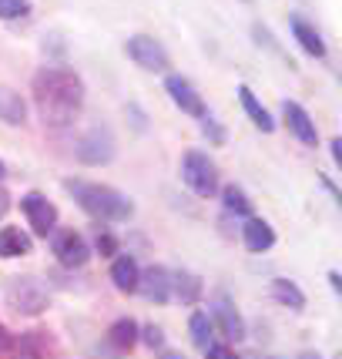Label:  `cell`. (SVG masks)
Listing matches in <instances>:
<instances>
[{"label":"cell","instance_id":"7402d4cb","mask_svg":"<svg viewBox=\"0 0 342 359\" xmlns=\"http://www.w3.org/2000/svg\"><path fill=\"white\" fill-rule=\"evenodd\" d=\"M108 339H111L114 349L128 353L131 346L138 343V323H135V319H118V323L108 329Z\"/></svg>","mask_w":342,"mask_h":359},{"label":"cell","instance_id":"83f0119b","mask_svg":"<svg viewBox=\"0 0 342 359\" xmlns=\"http://www.w3.org/2000/svg\"><path fill=\"white\" fill-rule=\"evenodd\" d=\"M11 349H17V339L7 332V326L0 323V353H11Z\"/></svg>","mask_w":342,"mask_h":359},{"label":"cell","instance_id":"3957f363","mask_svg":"<svg viewBox=\"0 0 342 359\" xmlns=\"http://www.w3.org/2000/svg\"><path fill=\"white\" fill-rule=\"evenodd\" d=\"M182 182H185L198 198H215L218 195V165L205 151H185L182 158Z\"/></svg>","mask_w":342,"mask_h":359},{"label":"cell","instance_id":"277c9868","mask_svg":"<svg viewBox=\"0 0 342 359\" xmlns=\"http://www.w3.org/2000/svg\"><path fill=\"white\" fill-rule=\"evenodd\" d=\"M47 289L34 276H14L7 282V306L20 316H41L47 309Z\"/></svg>","mask_w":342,"mask_h":359},{"label":"cell","instance_id":"9a60e30c","mask_svg":"<svg viewBox=\"0 0 342 359\" xmlns=\"http://www.w3.org/2000/svg\"><path fill=\"white\" fill-rule=\"evenodd\" d=\"M138 276H141V269L131 255H118V259L111 262V282H114V289L125 292V296L138 292Z\"/></svg>","mask_w":342,"mask_h":359},{"label":"cell","instance_id":"cb8c5ba5","mask_svg":"<svg viewBox=\"0 0 342 359\" xmlns=\"http://www.w3.org/2000/svg\"><path fill=\"white\" fill-rule=\"evenodd\" d=\"M31 14V0H0V20H20Z\"/></svg>","mask_w":342,"mask_h":359},{"label":"cell","instance_id":"8fae6325","mask_svg":"<svg viewBox=\"0 0 342 359\" xmlns=\"http://www.w3.org/2000/svg\"><path fill=\"white\" fill-rule=\"evenodd\" d=\"M138 292L155 306H165L171 299V272L165 266H151L138 276Z\"/></svg>","mask_w":342,"mask_h":359},{"label":"cell","instance_id":"7a4b0ae2","mask_svg":"<svg viewBox=\"0 0 342 359\" xmlns=\"http://www.w3.org/2000/svg\"><path fill=\"white\" fill-rule=\"evenodd\" d=\"M64 188L74 195V202L97 222H128L135 215V202L121 195L118 188L97 185V182H81V178H67Z\"/></svg>","mask_w":342,"mask_h":359},{"label":"cell","instance_id":"1f68e13d","mask_svg":"<svg viewBox=\"0 0 342 359\" xmlns=\"http://www.w3.org/2000/svg\"><path fill=\"white\" fill-rule=\"evenodd\" d=\"M4 182H7V165L0 161V185H4Z\"/></svg>","mask_w":342,"mask_h":359},{"label":"cell","instance_id":"5bb4252c","mask_svg":"<svg viewBox=\"0 0 342 359\" xmlns=\"http://www.w3.org/2000/svg\"><path fill=\"white\" fill-rule=\"evenodd\" d=\"M289 27H292V37H296L299 47H302V50H306L309 57H319V61H322V57L329 54V50H326V41H322V34L315 31V27H312L309 20H306V17L292 14V20H289Z\"/></svg>","mask_w":342,"mask_h":359},{"label":"cell","instance_id":"484cf974","mask_svg":"<svg viewBox=\"0 0 342 359\" xmlns=\"http://www.w3.org/2000/svg\"><path fill=\"white\" fill-rule=\"evenodd\" d=\"M198 121H202V131H205V135H208L212 141H215V144H225V131H221V128L215 125V118H212L208 111H205V114L198 118Z\"/></svg>","mask_w":342,"mask_h":359},{"label":"cell","instance_id":"e0dca14e","mask_svg":"<svg viewBox=\"0 0 342 359\" xmlns=\"http://www.w3.org/2000/svg\"><path fill=\"white\" fill-rule=\"evenodd\" d=\"M0 121L11 128L27 125V104H24V97L14 88H4V84H0Z\"/></svg>","mask_w":342,"mask_h":359},{"label":"cell","instance_id":"4dcf8cb0","mask_svg":"<svg viewBox=\"0 0 342 359\" xmlns=\"http://www.w3.org/2000/svg\"><path fill=\"white\" fill-rule=\"evenodd\" d=\"M329 282H332V289H336V292H339V289H342V279H339V272H329Z\"/></svg>","mask_w":342,"mask_h":359},{"label":"cell","instance_id":"8992f818","mask_svg":"<svg viewBox=\"0 0 342 359\" xmlns=\"http://www.w3.org/2000/svg\"><path fill=\"white\" fill-rule=\"evenodd\" d=\"M20 208H24V215H27V225L34 229V235H47L54 232V225H57V205L50 202L47 195L41 191H27L24 198H20Z\"/></svg>","mask_w":342,"mask_h":359},{"label":"cell","instance_id":"2e32d148","mask_svg":"<svg viewBox=\"0 0 342 359\" xmlns=\"http://www.w3.org/2000/svg\"><path fill=\"white\" fill-rule=\"evenodd\" d=\"M34 252V238L24 229H17V225H7L4 232H0V255L4 259H24V255H31Z\"/></svg>","mask_w":342,"mask_h":359},{"label":"cell","instance_id":"9c48e42d","mask_svg":"<svg viewBox=\"0 0 342 359\" xmlns=\"http://www.w3.org/2000/svg\"><path fill=\"white\" fill-rule=\"evenodd\" d=\"M74 155L84 161V165H108L114 158V138H111L108 128H91L84 138L78 141Z\"/></svg>","mask_w":342,"mask_h":359},{"label":"cell","instance_id":"f1b7e54d","mask_svg":"<svg viewBox=\"0 0 342 359\" xmlns=\"http://www.w3.org/2000/svg\"><path fill=\"white\" fill-rule=\"evenodd\" d=\"M7 212H11V195H7V191L0 188V219H4Z\"/></svg>","mask_w":342,"mask_h":359},{"label":"cell","instance_id":"603a6c76","mask_svg":"<svg viewBox=\"0 0 342 359\" xmlns=\"http://www.w3.org/2000/svg\"><path fill=\"white\" fill-rule=\"evenodd\" d=\"M221 205H225V212H232V215H252L249 195H245L238 185H225V188H221Z\"/></svg>","mask_w":342,"mask_h":359},{"label":"cell","instance_id":"6da1fadb","mask_svg":"<svg viewBox=\"0 0 342 359\" xmlns=\"http://www.w3.org/2000/svg\"><path fill=\"white\" fill-rule=\"evenodd\" d=\"M34 108L47 128H67L84 108V81L67 67H41L31 81Z\"/></svg>","mask_w":342,"mask_h":359},{"label":"cell","instance_id":"ac0fdd59","mask_svg":"<svg viewBox=\"0 0 342 359\" xmlns=\"http://www.w3.org/2000/svg\"><path fill=\"white\" fill-rule=\"evenodd\" d=\"M238 101H242L245 114L252 118V125L259 128V131H265V135H272V131H275V118H272V114H268V111L259 104V97L252 94L249 84H238Z\"/></svg>","mask_w":342,"mask_h":359},{"label":"cell","instance_id":"ba28073f","mask_svg":"<svg viewBox=\"0 0 342 359\" xmlns=\"http://www.w3.org/2000/svg\"><path fill=\"white\" fill-rule=\"evenodd\" d=\"M54 259L64 269H81V266H88V259H91V245L74 229H64V232L54 235Z\"/></svg>","mask_w":342,"mask_h":359},{"label":"cell","instance_id":"30bf717a","mask_svg":"<svg viewBox=\"0 0 342 359\" xmlns=\"http://www.w3.org/2000/svg\"><path fill=\"white\" fill-rule=\"evenodd\" d=\"M165 91H168L171 101L185 111V114H191V118H202L205 111H208L202 101V94L195 91V84L188 78H182V74H168V78H165Z\"/></svg>","mask_w":342,"mask_h":359},{"label":"cell","instance_id":"5b68a950","mask_svg":"<svg viewBox=\"0 0 342 359\" xmlns=\"http://www.w3.org/2000/svg\"><path fill=\"white\" fill-rule=\"evenodd\" d=\"M125 50H128V57L138 64L141 71H151V74L168 71V64H171L165 44H161V41H155V37H148V34H135V37H128Z\"/></svg>","mask_w":342,"mask_h":359},{"label":"cell","instance_id":"7c38bea8","mask_svg":"<svg viewBox=\"0 0 342 359\" xmlns=\"http://www.w3.org/2000/svg\"><path fill=\"white\" fill-rule=\"evenodd\" d=\"M282 114H285V125H289V131H292V135H296L306 148H315V144H319L315 121L309 118V111L302 108V104H296V101H285V104H282Z\"/></svg>","mask_w":342,"mask_h":359},{"label":"cell","instance_id":"4fadbf2b","mask_svg":"<svg viewBox=\"0 0 342 359\" xmlns=\"http://www.w3.org/2000/svg\"><path fill=\"white\" fill-rule=\"evenodd\" d=\"M242 242H245V249L255 252V255H262L275 245V232H272V225L265 219H255V215H245V225H242Z\"/></svg>","mask_w":342,"mask_h":359},{"label":"cell","instance_id":"52a82bcc","mask_svg":"<svg viewBox=\"0 0 342 359\" xmlns=\"http://www.w3.org/2000/svg\"><path fill=\"white\" fill-rule=\"evenodd\" d=\"M208 306H212V316H208V319H212V326H215L228 343H242V339H245V319H242V313L235 309L232 299L215 296Z\"/></svg>","mask_w":342,"mask_h":359},{"label":"cell","instance_id":"d6986e66","mask_svg":"<svg viewBox=\"0 0 342 359\" xmlns=\"http://www.w3.org/2000/svg\"><path fill=\"white\" fill-rule=\"evenodd\" d=\"M171 292L182 299L185 306H195L202 299V279L195 272H175L171 276Z\"/></svg>","mask_w":342,"mask_h":359},{"label":"cell","instance_id":"44dd1931","mask_svg":"<svg viewBox=\"0 0 342 359\" xmlns=\"http://www.w3.org/2000/svg\"><path fill=\"white\" fill-rule=\"evenodd\" d=\"M188 332H191V343H195V349H202V353L215 343V326H212L208 313H191V319H188Z\"/></svg>","mask_w":342,"mask_h":359},{"label":"cell","instance_id":"f546056e","mask_svg":"<svg viewBox=\"0 0 342 359\" xmlns=\"http://www.w3.org/2000/svg\"><path fill=\"white\" fill-rule=\"evenodd\" d=\"M339 144H342L339 138L332 141V161H336V165H342V148H339Z\"/></svg>","mask_w":342,"mask_h":359},{"label":"cell","instance_id":"4316f807","mask_svg":"<svg viewBox=\"0 0 342 359\" xmlns=\"http://www.w3.org/2000/svg\"><path fill=\"white\" fill-rule=\"evenodd\" d=\"M94 249L101 252V255H114L118 252V238L111 232H97V238H94Z\"/></svg>","mask_w":342,"mask_h":359},{"label":"cell","instance_id":"d4e9b609","mask_svg":"<svg viewBox=\"0 0 342 359\" xmlns=\"http://www.w3.org/2000/svg\"><path fill=\"white\" fill-rule=\"evenodd\" d=\"M138 336L144 339L148 349H161V346H165V332H161V326H144Z\"/></svg>","mask_w":342,"mask_h":359},{"label":"cell","instance_id":"ffe728a7","mask_svg":"<svg viewBox=\"0 0 342 359\" xmlns=\"http://www.w3.org/2000/svg\"><path fill=\"white\" fill-rule=\"evenodd\" d=\"M272 299L282 302V306H289L292 313H302V309H306V292L289 279H272Z\"/></svg>","mask_w":342,"mask_h":359}]
</instances>
